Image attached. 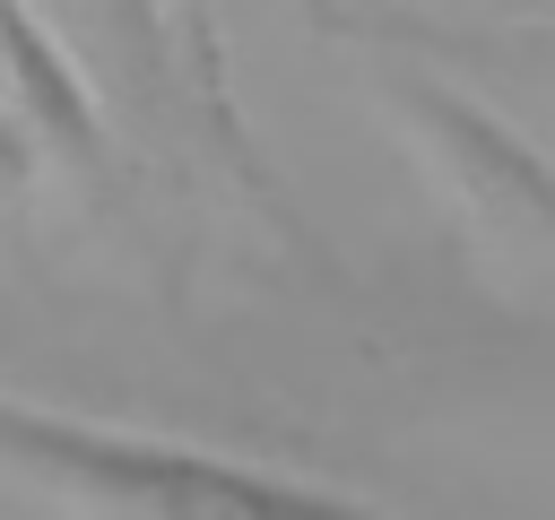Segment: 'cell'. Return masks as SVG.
Returning a JSON list of instances; mask_svg holds the SVG:
<instances>
[{
	"mask_svg": "<svg viewBox=\"0 0 555 520\" xmlns=\"http://www.w3.org/2000/svg\"><path fill=\"white\" fill-rule=\"evenodd\" d=\"M0 468H17L35 494H52L78 520H390L312 477L243 468L199 442L87 425V416L26 407V399H0Z\"/></svg>",
	"mask_w": 555,
	"mask_h": 520,
	"instance_id": "6da1fadb",
	"label": "cell"
},
{
	"mask_svg": "<svg viewBox=\"0 0 555 520\" xmlns=\"http://www.w3.org/2000/svg\"><path fill=\"white\" fill-rule=\"evenodd\" d=\"M373 87L399 113V139L425 156V173L442 191V217L468 234V251L555 277V156H538L477 95H460V87L408 69V61H390Z\"/></svg>",
	"mask_w": 555,
	"mask_h": 520,
	"instance_id": "7a4b0ae2",
	"label": "cell"
},
{
	"mask_svg": "<svg viewBox=\"0 0 555 520\" xmlns=\"http://www.w3.org/2000/svg\"><path fill=\"white\" fill-rule=\"evenodd\" d=\"M43 173L113 182V147L52 26L26 0H0V182H43Z\"/></svg>",
	"mask_w": 555,
	"mask_h": 520,
	"instance_id": "3957f363",
	"label": "cell"
}]
</instances>
